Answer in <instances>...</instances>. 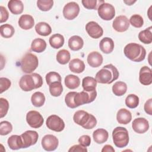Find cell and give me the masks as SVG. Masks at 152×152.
Returning <instances> with one entry per match:
<instances>
[{
    "label": "cell",
    "mask_w": 152,
    "mask_h": 152,
    "mask_svg": "<svg viewBox=\"0 0 152 152\" xmlns=\"http://www.w3.org/2000/svg\"><path fill=\"white\" fill-rule=\"evenodd\" d=\"M119 73L117 68L110 64L104 66L96 74V80L101 84H111L119 77Z\"/></svg>",
    "instance_id": "cell-1"
},
{
    "label": "cell",
    "mask_w": 152,
    "mask_h": 152,
    "mask_svg": "<svg viewBox=\"0 0 152 152\" xmlns=\"http://www.w3.org/2000/svg\"><path fill=\"white\" fill-rule=\"evenodd\" d=\"M42 85V77L37 73L24 75L19 81V86L24 91H29L33 89L40 88Z\"/></svg>",
    "instance_id": "cell-2"
},
{
    "label": "cell",
    "mask_w": 152,
    "mask_h": 152,
    "mask_svg": "<svg viewBox=\"0 0 152 152\" xmlns=\"http://www.w3.org/2000/svg\"><path fill=\"white\" fill-rule=\"evenodd\" d=\"M124 52L127 58L137 62L144 60L146 55L145 48L141 45L135 43H130L126 45L124 48Z\"/></svg>",
    "instance_id": "cell-3"
},
{
    "label": "cell",
    "mask_w": 152,
    "mask_h": 152,
    "mask_svg": "<svg viewBox=\"0 0 152 152\" xmlns=\"http://www.w3.org/2000/svg\"><path fill=\"white\" fill-rule=\"evenodd\" d=\"M73 120L75 123L86 129H92L97 124L96 118L93 115L83 110H78L74 113Z\"/></svg>",
    "instance_id": "cell-4"
},
{
    "label": "cell",
    "mask_w": 152,
    "mask_h": 152,
    "mask_svg": "<svg viewBox=\"0 0 152 152\" xmlns=\"http://www.w3.org/2000/svg\"><path fill=\"white\" fill-rule=\"evenodd\" d=\"M112 138L113 143L117 147L124 148L129 142L128 131L124 127L117 126L112 132Z\"/></svg>",
    "instance_id": "cell-5"
},
{
    "label": "cell",
    "mask_w": 152,
    "mask_h": 152,
    "mask_svg": "<svg viewBox=\"0 0 152 152\" xmlns=\"http://www.w3.org/2000/svg\"><path fill=\"white\" fill-rule=\"evenodd\" d=\"M39 60L37 57L31 53H27L21 59L20 62V66L21 70L26 73L30 74L33 72L38 66Z\"/></svg>",
    "instance_id": "cell-6"
},
{
    "label": "cell",
    "mask_w": 152,
    "mask_h": 152,
    "mask_svg": "<svg viewBox=\"0 0 152 152\" xmlns=\"http://www.w3.org/2000/svg\"><path fill=\"white\" fill-rule=\"evenodd\" d=\"M97 96V92L96 90L93 91H83L76 93L74 96V103L77 107L84 104L90 103L93 102Z\"/></svg>",
    "instance_id": "cell-7"
},
{
    "label": "cell",
    "mask_w": 152,
    "mask_h": 152,
    "mask_svg": "<svg viewBox=\"0 0 152 152\" xmlns=\"http://www.w3.org/2000/svg\"><path fill=\"white\" fill-rule=\"evenodd\" d=\"M97 12L99 17L106 21L111 20L115 15L114 7L109 3L103 2L97 8Z\"/></svg>",
    "instance_id": "cell-8"
},
{
    "label": "cell",
    "mask_w": 152,
    "mask_h": 152,
    "mask_svg": "<svg viewBox=\"0 0 152 152\" xmlns=\"http://www.w3.org/2000/svg\"><path fill=\"white\" fill-rule=\"evenodd\" d=\"M46 124L49 129L55 132H61L65 128L64 121L56 115L49 116L46 119Z\"/></svg>",
    "instance_id": "cell-9"
},
{
    "label": "cell",
    "mask_w": 152,
    "mask_h": 152,
    "mask_svg": "<svg viewBox=\"0 0 152 152\" xmlns=\"http://www.w3.org/2000/svg\"><path fill=\"white\" fill-rule=\"evenodd\" d=\"M26 121L31 128H39L43 125L44 119L39 112L30 110L26 115Z\"/></svg>",
    "instance_id": "cell-10"
},
{
    "label": "cell",
    "mask_w": 152,
    "mask_h": 152,
    "mask_svg": "<svg viewBox=\"0 0 152 152\" xmlns=\"http://www.w3.org/2000/svg\"><path fill=\"white\" fill-rule=\"evenodd\" d=\"M80 12V7L75 2L67 3L63 8L64 17L68 20H71L76 18Z\"/></svg>",
    "instance_id": "cell-11"
},
{
    "label": "cell",
    "mask_w": 152,
    "mask_h": 152,
    "mask_svg": "<svg viewBox=\"0 0 152 152\" xmlns=\"http://www.w3.org/2000/svg\"><path fill=\"white\" fill-rule=\"evenodd\" d=\"M58 144V140L53 135H46L42 139V146L45 150L48 151H51L56 150Z\"/></svg>",
    "instance_id": "cell-12"
},
{
    "label": "cell",
    "mask_w": 152,
    "mask_h": 152,
    "mask_svg": "<svg viewBox=\"0 0 152 152\" xmlns=\"http://www.w3.org/2000/svg\"><path fill=\"white\" fill-rule=\"evenodd\" d=\"M21 137L23 141V148H27L34 145L37 142L39 135L35 131L28 130L23 133L21 135Z\"/></svg>",
    "instance_id": "cell-13"
},
{
    "label": "cell",
    "mask_w": 152,
    "mask_h": 152,
    "mask_svg": "<svg viewBox=\"0 0 152 152\" xmlns=\"http://www.w3.org/2000/svg\"><path fill=\"white\" fill-rule=\"evenodd\" d=\"M86 30L87 34L93 39H99L102 36L103 30L95 21H90L86 26Z\"/></svg>",
    "instance_id": "cell-14"
},
{
    "label": "cell",
    "mask_w": 152,
    "mask_h": 152,
    "mask_svg": "<svg viewBox=\"0 0 152 152\" xmlns=\"http://www.w3.org/2000/svg\"><path fill=\"white\" fill-rule=\"evenodd\" d=\"M129 24V20L125 15H119L114 19L112 27L118 32H124L128 29Z\"/></svg>",
    "instance_id": "cell-15"
},
{
    "label": "cell",
    "mask_w": 152,
    "mask_h": 152,
    "mask_svg": "<svg viewBox=\"0 0 152 152\" xmlns=\"http://www.w3.org/2000/svg\"><path fill=\"white\" fill-rule=\"evenodd\" d=\"M133 130L138 134H144L148 130L149 124L148 121L144 118L135 119L132 124Z\"/></svg>",
    "instance_id": "cell-16"
},
{
    "label": "cell",
    "mask_w": 152,
    "mask_h": 152,
    "mask_svg": "<svg viewBox=\"0 0 152 152\" xmlns=\"http://www.w3.org/2000/svg\"><path fill=\"white\" fill-rule=\"evenodd\" d=\"M139 81L141 84L144 86H148L152 83L151 69L147 66H142L139 72Z\"/></svg>",
    "instance_id": "cell-17"
},
{
    "label": "cell",
    "mask_w": 152,
    "mask_h": 152,
    "mask_svg": "<svg viewBox=\"0 0 152 152\" xmlns=\"http://www.w3.org/2000/svg\"><path fill=\"white\" fill-rule=\"evenodd\" d=\"M87 61L90 66L93 68H97L102 64L103 56L99 52L93 51L88 54Z\"/></svg>",
    "instance_id": "cell-18"
},
{
    "label": "cell",
    "mask_w": 152,
    "mask_h": 152,
    "mask_svg": "<svg viewBox=\"0 0 152 152\" xmlns=\"http://www.w3.org/2000/svg\"><path fill=\"white\" fill-rule=\"evenodd\" d=\"M116 119L119 124L126 125L129 123L132 119L131 113L129 110L125 108H122L117 112Z\"/></svg>",
    "instance_id": "cell-19"
},
{
    "label": "cell",
    "mask_w": 152,
    "mask_h": 152,
    "mask_svg": "<svg viewBox=\"0 0 152 152\" xmlns=\"http://www.w3.org/2000/svg\"><path fill=\"white\" fill-rule=\"evenodd\" d=\"M19 26L24 30H29L34 25V20L33 17L28 14L22 15L18 20Z\"/></svg>",
    "instance_id": "cell-20"
},
{
    "label": "cell",
    "mask_w": 152,
    "mask_h": 152,
    "mask_svg": "<svg viewBox=\"0 0 152 152\" xmlns=\"http://www.w3.org/2000/svg\"><path fill=\"white\" fill-rule=\"evenodd\" d=\"M99 48L101 51L104 53H110L113 50L114 42L110 37H104L99 43Z\"/></svg>",
    "instance_id": "cell-21"
},
{
    "label": "cell",
    "mask_w": 152,
    "mask_h": 152,
    "mask_svg": "<svg viewBox=\"0 0 152 152\" xmlns=\"http://www.w3.org/2000/svg\"><path fill=\"white\" fill-rule=\"evenodd\" d=\"M94 141L97 144H103L105 142L109 137L108 132L103 128H99L95 130L93 133Z\"/></svg>",
    "instance_id": "cell-22"
},
{
    "label": "cell",
    "mask_w": 152,
    "mask_h": 152,
    "mask_svg": "<svg viewBox=\"0 0 152 152\" xmlns=\"http://www.w3.org/2000/svg\"><path fill=\"white\" fill-rule=\"evenodd\" d=\"M69 68L71 72L80 74L85 69V64L83 61L78 58L72 59L69 64Z\"/></svg>",
    "instance_id": "cell-23"
},
{
    "label": "cell",
    "mask_w": 152,
    "mask_h": 152,
    "mask_svg": "<svg viewBox=\"0 0 152 152\" xmlns=\"http://www.w3.org/2000/svg\"><path fill=\"white\" fill-rule=\"evenodd\" d=\"M84 41L79 36H72L68 40V46L72 50H79L82 49Z\"/></svg>",
    "instance_id": "cell-24"
},
{
    "label": "cell",
    "mask_w": 152,
    "mask_h": 152,
    "mask_svg": "<svg viewBox=\"0 0 152 152\" xmlns=\"http://www.w3.org/2000/svg\"><path fill=\"white\" fill-rule=\"evenodd\" d=\"M8 7L11 13L18 15L23 12L24 5L20 0H11L8 3Z\"/></svg>",
    "instance_id": "cell-25"
},
{
    "label": "cell",
    "mask_w": 152,
    "mask_h": 152,
    "mask_svg": "<svg viewBox=\"0 0 152 152\" xmlns=\"http://www.w3.org/2000/svg\"><path fill=\"white\" fill-rule=\"evenodd\" d=\"M7 142L10 148L12 150H18L23 148V144L21 135H11L8 138Z\"/></svg>",
    "instance_id": "cell-26"
},
{
    "label": "cell",
    "mask_w": 152,
    "mask_h": 152,
    "mask_svg": "<svg viewBox=\"0 0 152 152\" xmlns=\"http://www.w3.org/2000/svg\"><path fill=\"white\" fill-rule=\"evenodd\" d=\"M96 80L92 77H86L83 79L82 86L86 91H93L96 90L97 86Z\"/></svg>",
    "instance_id": "cell-27"
},
{
    "label": "cell",
    "mask_w": 152,
    "mask_h": 152,
    "mask_svg": "<svg viewBox=\"0 0 152 152\" xmlns=\"http://www.w3.org/2000/svg\"><path fill=\"white\" fill-rule=\"evenodd\" d=\"M35 30L37 33L42 36H47L52 33L51 27L45 22H39L35 26Z\"/></svg>",
    "instance_id": "cell-28"
},
{
    "label": "cell",
    "mask_w": 152,
    "mask_h": 152,
    "mask_svg": "<svg viewBox=\"0 0 152 152\" xmlns=\"http://www.w3.org/2000/svg\"><path fill=\"white\" fill-rule=\"evenodd\" d=\"M65 84L66 87L69 89H75L79 87L80 84V80L78 77L69 74L65 78Z\"/></svg>",
    "instance_id": "cell-29"
},
{
    "label": "cell",
    "mask_w": 152,
    "mask_h": 152,
    "mask_svg": "<svg viewBox=\"0 0 152 152\" xmlns=\"http://www.w3.org/2000/svg\"><path fill=\"white\" fill-rule=\"evenodd\" d=\"M46 48V43L45 40L40 38H37L33 40L31 45L32 51L37 53L43 52Z\"/></svg>",
    "instance_id": "cell-30"
},
{
    "label": "cell",
    "mask_w": 152,
    "mask_h": 152,
    "mask_svg": "<svg viewBox=\"0 0 152 152\" xmlns=\"http://www.w3.org/2000/svg\"><path fill=\"white\" fill-rule=\"evenodd\" d=\"M49 42L53 48L59 49L64 44V37L62 34L56 33L50 37Z\"/></svg>",
    "instance_id": "cell-31"
},
{
    "label": "cell",
    "mask_w": 152,
    "mask_h": 152,
    "mask_svg": "<svg viewBox=\"0 0 152 152\" xmlns=\"http://www.w3.org/2000/svg\"><path fill=\"white\" fill-rule=\"evenodd\" d=\"M152 27L150 26L147 28L141 31L138 34L139 40L144 44H150L152 42Z\"/></svg>",
    "instance_id": "cell-32"
},
{
    "label": "cell",
    "mask_w": 152,
    "mask_h": 152,
    "mask_svg": "<svg viewBox=\"0 0 152 152\" xmlns=\"http://www.w3.org/2000/svg\"><path fill=\"white\" fill-rule=\"evenodd\" d=\"M127 90V86L123 81H117L112 86V92L116 96H122L125 94Z\"/></svg>",
    "instance_id": "cell-33"
},
{
    "label": "cell",
    "mask_w": 152,
    "mask_h": 152,
    "mask_svg": "<svg viewBox=\"0 0 152 152\" xmlns=\"http://www.w3.org/2000/svg\"><path fill=\"white\" fill-rule=\"evenodd\" d=\"M31 101L33 106L36 107H41L45 103V96L42 92L36 91L31 96Z\"/></svg>",
    "instance_id": "cell-34"
},
{
    "label": "cell",
    "mask_w": 152,
    "mask_h": 152,
    "mask_svg": "<svg viewBox=\"0 0 152 152\" xmlns=\"http://www.w3.org/2000/svg\"><path fill=\"white\" fill-rule=\"evenodd\" d=\"M70 58V53L65 49L60 50L56 54V61L62 65L66 64L69 61Z\"/></svg>",
    "instance_id": "cell-35"
},
{
    "label": "cell",
    "mask_w": 152,
    "mask_h": 152,
    "mask_svg": "<svg viewBox=\"0 0 152 152\" xmlns=\"http://www.w3.org/2000/svg\"><path fill=\"white\" fill-rule=\"evenodd\" d=\"M1 30V35L4 38H10L11 37L15 32L14 28L12 26L9 24H2L0 27Z\"/></svg>",
    "instance_id": "cell-36"
},
{
    "label": "cell",
    "mask_w": 152,
    "mask_h": 152,
    "mask_svg": "<svg viewBox=\"0 0 152 152\" xmlns=\"http://www.w3.org/2000/svg\"><path fill=\"white\" fill-rule=\"evenodd\" d=\"M63 91V87L61 82H54L49 85V91L52 96H59Z\"/></svg>",
    "instance_id": "cell-37"
},
{
    "label": "cell",
    "mask_w": 152,
    "mask_h": 152,
    "mask_svg": "<svg viewBox=\"0 0 152 152\" xmlns=\"http://www.w3.org/2000/svg\"><path fill=\"white\" fill-rule=\"evenodd\" d=\"M139 104V97L134 94H130L125 99V104L131 109L137 107Z\"/></svg>",
    "instance_id": "cell-38"
},
{
    "label": "cell",
    "mask_w": 152,
    "mask_h": 152,
    "mask_svg": "<svg viewBox=\"0 0 152 152\" xmlns=\"http://www.w3.org/2000/svg\"><path fill=\"white\" fill-rule=\"evenodd\" d=\"M53 5V0H38L37 1V6L39 9L43 11H48L50 10Z\"/></svg>",
    "instance_id": "cell-39"
},
{
    "label": "cell",
    "mask_w": 152,
    "mask_h": 152,
    "mask_svg": "<svg viewBox=\"0 0 152 152\" xmlns=\"http://www.w3.org/2000/svg\"><path fill=\"white\" fill-rule=\"evenodd\" d=\"M46 81L48 85H50V84L54 82H61V75L56 72L51 71L48 72L46 75Z\"/></svg>",
    "instance_id": "cell-40"
},
{
    "label": "cell",
    "mask_w": 152,
    "mask_h": 152,
    "mask_svg": "<svg viewBox=\"0 0 152 152\" xmlns=\"http://www.w3.org/2000/svg\"><path fill=\"white\" fill-rule=\"evenodd\" d=\"M129 24L136 28H140L144 24V20L139 14H134L129 18Z\"/></svg>",
    "instance_id": "cell-41"
},
{
    "label": "cell",
    "mask_w": 152,
    "mask_h": 152,
    "mask_svg": "<svg viewBox=\"0 0 152 152\" xmlns=\"http://www.w3.org/2000/svg\"><path fill=\"white\" fill-rule=\"evenodd\" d=\"M12 130V126L11 124L7 121H2L0 123V134L1 135H5L10 133Z\"/></svg>",
    "instance_id": "cell-42"
},
{
    "label": "cell",
    "mask_w": 152,
    "mask_h": 152,
    "mask_svg": "<svg viewBox=\"0 0 152 152\" xmlns=\"http://www.w3.org/2000/svg\"><path fill=\"white\" fill-rule=\"evenodd\" d=\"M77 92L71 91L66 94L65 97V102L66 106L70 108L74 109L77 107L74 103V96L76 94Z\"/></svg>",
    "instance_id": "cell-43"
},
{
    "label": "cell",
    "mask_w": 152,
    "mask_h": 152,
    "mask_svg": "<svg viewBox=\"0 0 152 152\" xmlns=\"http://www.w3.org/2000/svg\"><path fill=\"white\" fill-rule=\"evenodd\" d=\"M84 7L88 10H96L99 3L104 2L103 1L97 0H83L81 1Z\"/></svg>",
    "instance_id": "cell-44"
},
{
    "label": "cell",
    "mask_w": 152,
    "mask_h": 152,
    "mask_svg": "<svg viewBox=\"0 0 152 152\" xmlns=\"http://www.w3.org/2000/svg\"><path fill=\"white\" fill-rule=\"evenodd\" d=\"M9 109V103L8 100L4 98H0V113L1 118L4 117L8 110Z\"/></svg>",
    "instance_id": "cell-45"
},
{
    "label": "cell",
    "mask_w": 152,
    "mask_h": 152,
    "mask_svg": "<svg viewBox=\"0 0 152 152\" xmlns=\"http://www.w3.org/2000/svg\"><path fill=\"white\" fill-rule=\"evenodd\" d=\"M11 81L7 78L1 77L0 78V93H2L4 91L7 90L11 86Z\"/></svg>",
    "instance_id": "cell-46"
},
{
    "label": "cell",
    "mask_w": 152,
    "mask_h": 152,
    "mask_svg": "<svg viewBox=\"0 0 152 152\" xmlns=\"http://www.w3.org/2000/svg\"><path fill=\"white\" fill-rule=\"evenodd\" d=\"M78 142L81 145L84 147H87L90 145V143H91L90 137L88 135H83L79 138Z\"/></svg>",
    "instance_id": "cell-47"
},
{
    "label": "cell",
    "mask_w": 152,
    "mask_h": 152,
    "mask_svg": "<svg viewBox=\"0 0 152 152\" xmlns=\"http://www.w3.org/2000/svg\"><path fill=\"white\" fill-rule=\"evenodd\" d=\"M1 11V23L5 22L7 21L9 17V13L5 7L3 6L0 7Z\"/></svg>",
    "instance_id": "cell-48"
},
{
    "label": "cell",
    "mask_w": 152,
    "mask_h": 152,
    "mask_svg": "<svg viewBox=\"0 0 152 152\" xmlns=\"http://www.w3.org/2000/svg\"><path fill=\"white\" fill-rule=\"evenodd\" d=\"M69 152H87V149L86 147H84L80 145H74L72 146L69 150Z\"/></svg>",
    "instance_id": "cell-49"
},
{
    "label": "cell",
    "mask_w": 152,
    "mask_h": 152,
    "mask_svg": "<svg viewBox=\"0 0 152 152\" xmlns=\"http://www.w3.org/2000/svg\"><path fill=\"white\" fill-rule=\"evenodd\" d=\"M151 106H152V99H150L147 101H146L145 103L144 104V106L145 112L150 115H152V107Z\"/></svg>",
    "instance_id": "cell-50"
},
{
    "label": "cell",
    "mask_w": 152,
    "mask_h": 152,
    "mask_svg": "<svg viewBox=\"0 0 152 152\" xmlns=\"http://www.w3.org/2000/svg\"><path fill=\"white\" fill-rule=\"evenodd\" d=\"M102 152H114L115 151V149L113 148V147L110 145H105L102 150Z\"/></svg>",
    "instance_id": "cell-51"
},
{
    "label": "cell",
    "mask_w": 152,
    "mask_h": 152,
    "mask_svg": "<svg viewBox=\"0 0 152 152\" xmlns=\"http://www.w3.org/2000/svg\"><path fill=\"white\" fill-rule=\"evenodd\" d=\"M125 4H126L128 5H131L132 4L135 3L136 2V1H124Z\"/></svg>",
    "instance_id": "cell-52"
}]
</instances>
